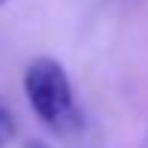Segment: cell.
Wrapping results in <instances>:
<instances>
[{"label": "cell", "instance_id": "obj_3", "mask_svg": "<svg viewBox=\"0 0 148 148\" xmlns=\"http://www.w3.org/2000/svg\"><path fill=\"white\" fill-rule=\"evenodd\" d=\"M21 148H49V145H45L42 139H27V142H24Z\"/></svg>", "mask_w": 148, "mask_h": 148}, {"label": "cell", "instance_id": "obj_4", "mask_svg": "<svg viewBox=\"0 0 148 148\" xmlns=\"http://www.w3.org/2000/svg\"><path fill=\"white\" fill-rule=\"evenodd\" d=\"M3 3H6V0H0V6H3Z\"/></svg>", "mask_w": 148, "mask_h": 148}, {"label": "cell", "instance_id": "obj_1", "mask_svg": "<svg viewBox=\"0 0 148 148\" xmlns=\"http://www.w3.org/2000/svg\"><path fill=\"white\" fill-rule=\"evenodd\" d=\"M24 97L33 115L58 136H76L85 118L79 109L73 82L55 58H36L24 70Z\"/></svg>", "mask_w": 148, "mask_h": 148}, {"label": "cell", "instance_id": "obj_2", "mask_svg": "<svg viewBox=\"0 0 148 148\" xmlns=\"http://www.w3.org/2000/svg\"><path fill=\"white\" fill-rule=\"evenodd\" d=\"M12 136H15V121H12V115L0 106V148H6L12 142Z\"/></svg>", "mask_w": 148, "mask_h": 148}]
</instances>
